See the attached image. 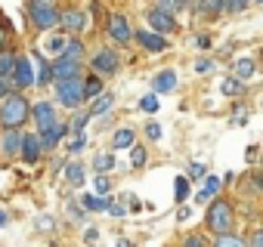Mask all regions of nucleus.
Returning <instances> with one entry per match:
<instances>
[{
    "mask_svg": "<svg viewBox=\"0 0 263 247\" xmlns=\"http://www.w3.org/2000/svg\"><path fill=\"white\" fill-rule=\"evenodd\" d=\"M0 123L4 127H22L28 120V99L19 96V93H4L0 96Z\"/></svg>",
    "mask_w": 263,
    "mask_h": 247,
    "instance_id": "obj_1",
    "label": "nucleus"
},
{
    "mask_svg": "<svg viewBox=\"0 0 263 247\" xmlns=\"http://www.w3.org/2000/svg\"><path fill=\"white\" fill-rule=\"evenodd\" d=\"M28 16L44 31H50L53 25H59V13H56V7L50 4V0H28Z\"/></svg>",
    "mask_w": 263,
    "mask_h": 247,
    "instance_id": "obj_2",
    "label": "nucleus"
},
{
    "mask_svg": "<svg viewBox=\"0 0 263 247\" xmlns=\"http://www.w3.org/2000/svg\"><path fill=\"white\" fill-rule=\"evenodd\" d=\"M56 96L65 108H78L84 102V80L81 77H65V80H56Z\"/></svg>",
    "mask_w": 263,
    "mask_h": 247,
    "instance_id": "obj_3",
    "label": "nucleus"
},
{
    "mask_svg": "<svg viewBox=\"0 0 263 247\" xmlns=\"http://www.w3.org/2000/svg\"><path fill=\"white\" fill-rule=\"evenodd\" d=\"M208 229L217 232V235L232 229V210H229L226 201H214V204L208 207Z\"/></svg>",
    "mask_w": 263,
    "mask_h": 247,
    "instance_id": "obj_4",
    "label": "nucleus"
},
{
    "mask_svg": "<svg viewBox=\"0 0 263 247\" xmlns=\"http://www.w3.org/2000/svg\"><path fill=\"white\" fill-rule=\"evenodd\" d=\"M90 65H93V71H96V74H115V71H118V65H121V59H118V53H115V50H105V47H102V50L90 59Z\"/></svg>",
    "mask_w": 263,
    "mask_h": 247,
    "instance_id": "obj_5",
    "label": "nucleus"
},
{
    "mask_svg": "<svg viewBox=\"0 0 263 247\" xmlns=\"http://www.w3.org/2000/svg\"><path fill=\"white\" fill-rule=\"evenodd\" d=\"M10 77H13L16 87H31V84H37V77H34V65H31V59H25V56L16 59V68H13Z\"/></svg>",
    "mask_w": 263,
    "mask_h": 247,
    "instance_id": "obj_6",
    "label": "nucleus"
},
{
    "mask_svg": "<svg viewBox=\"0 0 263 247\" xmlns=\"http://www.w3.org/2000/svg\"><path fill=\"white\" fill-rule=\"evenodd\" d=\"M146 19H149L152 31H158V34H171V31H174V16H171L167 10H158V7H152V10L146 13Z\"/></svg>",
    "mask_w": 263,
    "mask_h": 247,
    "instance_id": "obj_7",
    "label": "nucleus"
},
{
    "mask_svg": "<svg viewBox=\"0 0 263 247\" xmlns=\"http://www.w3.org/2000/svg\"><path fill=\"white\" fill-rule=\"evenodd\" d=\"M50 71H53V77H56V80L81 77V62H78V59H65V56H59V59L50 65Z\"/></svg>",
    "mask_w": 263,
    "mask_h": 247,
    "instance_id": "obj_8",
    "label": "nucleus"
},
{
    "mask_svg": "<svg viewBox=\"0 0 263 247\" xmlns=\"http://www.w3.org/2000/svg\"><path fill=\"white\" fill-rule=\"evenodd\" d=\"M108 34L118 44H130V40H134V28H130V22L124 16H111L108 19Z\"/></svg>",
    "mask_w": 263,
    "mask_h": 247,
    "instance_id": "obj_9",
    "label": "nucleus"
},
{
    "mask_svg": "<svg viewBox=\"0 0 263 247\" xmlns=\"http://www.w3.org/2000/svg\"><path fill=\"white\" fill-rule=\"evenodd\" d=\"M19 149H22L19 127H4V136H0V152H4L7 158H13V155H19Z\"/></svg>",
    "mask_w": 263,
    "mask_h": 247,
    "instance_id": "obj_10",
    "label": "nucleus"
},
{
    "mask_svg": "<svg viewBox=\"0 0 263 247\" xmlns=\"http://www.w3.org/2000/svg\"><path fill=\"white\" fill-rule=\"evenodd\" d=\"M146 50H152V53H164L167 50V40H164V34H158V31H137L134 34Z\"/></svg>",
    "mask_w": 263,
    "mask_h": 247,
    "instance_id": "obj_11",
    "label": "nucleus"
},
{
    "mask_svg": "<svg viewBox=\"0 0 263 247\" xmlns=\"http://www.w3.org/2000/svg\"><path fill=\"white\" fill-rule=\"evenodd\" d=\"M41 152H44V146H41L37 136H22V149H19V155H22L25 164H37Z\"/></svg>",
    "mask_w": 263,
    "mask_h": 247,
    "instance_id": "obj_12",
    "label": "nucleus"
},
{
    "mask_svg": "<svg viewBox=\"0 0 263 247\" xmlns=\"http://www.w3.org/2000/svg\"><path fill=\"white\" fill-rule=\"evenodd\" d=\"M31 114H34V120H37L41 130H47L50 123H56V108H53V102H37V105L31 108Z\"/></svg>",
    "mask_w": 263,
    "mask_h": 247,
    "instance_id": "obj_13",
    "label": "nucleus"
},
{
    "mask_svg": "<svg viewBox=\"0 0 263 247\" xmlns=\"http://www.w3.org/2000/svg\"><path fill=\"white\" fill-rule=\"evenodd\" d=\"M65 133H68V127H62V123H50V127L44 130V136H41V146L44 149H56Z\"/></svg>",
    "mask_w": 263,
    "mask_h": 247,
    "instance_id": "obj_14",
    "label": "nucleus"
},
{
    "mask_svg": "<svg viewBox=\"0 0 263 247\" xmlns=\"http://www.w3.org/2000/svg\"><path fill=\"white\" fill-rule=\"evenodd\" d=\"M59 22H62L68 31H84V28H87V16H84L81 10H68V13H62Z\"/></svg>",
    "mask_w": 263,
    "mask_h": 247,
    "instance_id": "obj_15",
    "label": "nucleus"
},
{
    "mask_svg": "<svg viewBox=\"0 0 263 247\" xmlns=\"http://www.w3.org/2000/svg\"><path fill=\"white\" fill-rule=\"evenodd\" d=\"M177 87V74L174 71H158L155 77H152V90L155 93H171Z\"/></svg>",
    "mask_w": 263,
    "mask_h": 247,
    "instance_id": "obj_16",
    "label": "nucleus"
},
{
    "mask_svg": "<svg viewBox=\"0 0 263 247\" xmlns=\"http://www.w3.org/2000/svg\"><path fill=\"white\" fill-rule=\"evenodd\" d=\"M81 207H84V210H108V207H111V198H105V195H102V198L84 195V198H81Z\"/></svg>",
    "mask_w": 263,
    "mask_h": 247,
    "instance_id": "obj_17",
    "label": "nucleus"
},
{
    "mask_svg": "<svg viewBox=\"0 0 263 247\" xmlns=\"http://www.w3.org/2000/svg\"><path fill=\"white\" fill-rule=\"evenodd\" d=\"M217 189H220V179H217V176H208V179H204V189H198L195 201H211V198L217 195Z\"/></svg>",
    "mask_w": 263,
    "mask_h": 247,
    "instance_id": "obj_18",
    "label": "nucleus"
},
{
    "mask_svg": "<svg viewBox=\"0 0 263 247\" xmlns=\"http://www.w3.org/2000/svg\"><path fill=\"white\" fill-rule=\"evenodd\" d=\"M254 71H257V65H254L251 59H238V62H235V77H238V80H251Z\"/></svg>",
    "mask_w": 263,
    "mask_h": 247,
    "instance_id": "obj_19",
    "label": "nucleus"
},
{
    "mask_svg": "<svg viewBox=\"0 0 263 247\" xmlns=\"http://www.w3.org/2000/svg\"><path fill=\"white\" fill-rule=\"evenodd\" d=\"M245 90V80H238V77H226L223 84H220V93L223 96H238Z\"/></svg>",
    "mask_w": 263,
    "mask_h": 247,
    "instance_id": "obj_20",
    "label": "nucleus"
},
{
    "mask_svg": "<svg viewBox=\"0 0 263 247\" xmlns=\"http://www.w3.org/2000/svg\"><path fill=\"white\" fill-rule=\"evenodd\" d=\"M111 142H115V149H130V146H134V130H130V127H121Z\"/></svg>",
    "mask_w": 263,
    "mask_h": 247,
    "instance_id": "obj_21",
    "label": "nucleus"
},
{
    "mask_svg": "<svg viewBox=\"0 0 263 247\" xmlns=\"http://www.w3.org/2000/svg\"><path fill=\"white\" fill-rule=\"evenodd\" d=\"M13 68H16V56L13 53H0V77H10L13 74Z\"/></svg>",
    "mask_w": 263,
    "mask_h": 247,
    "instance_id": "obj_22",
    "label": "nucleus"
},
{
    "mask_svg": "<svg viewBox=\"0 0 263 247\" xmlns=\"http://www.w3.org/2000/svg\"><path fill=\"white\" fill-rule=\"evenodd\" d=\"M174 198L177 201H186L189 198V176H177L174 179Z\"/></svg>",
    "mask_w": 263,
    "mask_h": 247,
    "instance_id": "obj_23",
    "label": "nucleus"
},
{
    "mask_svg": "<svg viewBox=\"0 0 263 247\" xmlns=\"http://www.w3.org/2000/svg\"><path fill=\"white\" fill-rule=\"evenodd\" d=\"M223 4H226V0H198V13L214 16V13H220V10H223Z\"/></svg>",
    "mask_w": 263,
    "mask_h": 247,
    "instance_id": "obj_24",
    "label": "nucleus"
},
{
    "mask_svg": "<svg viewBox=\"0 0 263 247\" xmlns=\"http://www.w3.org/2000/svg\"><path fill=\"white\" fill-rule=\"evenodd\" d=\"M59 56H65V59H78V62H81V59H84V47H81L78 40H68L65 50H62Z\"/></svg>",
    "mask_w": 263,
    "mask_h": 247,
    "instance_id": "obj_25",
    "label": "nucleus"
},
{
    "mask_svg": "<svg viewBox=\"0 0 263 247\" xmlns=\"http://www.w3.org/2000/svg\"><path fill=\"white\" fill-rule=\"evenodd\" d=\"M65 179H68L71 186H81V182H84V167H81V164H68V167H65Z\"/></svg>",
    "mask_w": 263,
    "mask_h": 247,
    "instance_id": "obj_26",
    "label": "nucleus"
},
{
    "mask_svg": "<svg viewBox=\"0 0 263 247\" xmlns=\"http://www.w3.org/2000/svg\"><path fill=\"white\" fill-rule=\"evenodd\" d=\"M140 108H143V111H152V114H155V111L161 108V102H158V93H149V96H143V99H140Z\"/></svg>",
    "mask_w": 263,
    "mask_h": 247,
    "instance_id": "obj_27",
    "label": "nucleus"
},
{
    "mask_svg": "<svg viewBox=\"0 0 263 247\" xmlns=\"http://www.w3.org/2000/svg\"><path fill=\"white\" fill-rule=\"evenodd\" d=\"M130 164H134V167L146 164V149L143 146H130Z\"/></svg>",
    "mask_w": 263,
    "mask_h": 247,
    "instance_id": "obj_28",
    "label": "nucleus"
},
{
    "mask_svg": "<svg viewBox=\"0 0 263 247\" xmlns=\"http://www.w3.org/2000/svg\"><path fill=\"white\" fill-rule=\"evenodd\" d=\"M111 102H115V99H111V96H108V93H105V96H99V99H96V105H93V111H90V114H105V111H108V108H111Z\"/></svg>",
    "mask_w": 263,
    "mask_h": 247,
    "instance_id": "obj_29",
    "label": "nucleus"
},
{
    "mask_svg": "<svg viewBox=\"0 0 263 247\" xmlns=\"http://www.w3.org/2000/svg\"><path fill=\"white\" fill-rule=\"evenodd\" d=\"M65 44H68L65 37H50V40L44 44V50H47V53H59V50H65Z\"/></svg>",
    "mask_w": 263,
    "mask_h": 247,
    "instance_id": "obj_30",
    "label": "nucleus"
},
{
    "mask_svg": "<svg viewBox=\"0 0 263 247\" xmlns=\"http://www.w3.org/2000/svg\"><path fill=\"white\" fill-rule=\"evenodd\" d=\"M93 164H96V170L102 173V170H111V167H115V158H111V155H96Z\"/></svg>",
    "mask_w": 263,
    "mask_h": 247,
    "instance_id": "obj_31",
    "label": "nucleus"
},
{
    "mask_svg": "<svg viewBox=\"0 0 263 247\" xmlns=\"http://www.w3.org/2000/svg\"><path fill=\"white\" fill-rule=\"evenodd\" d=\"M214 244H217V247H226V244H232V247H235V244H241V238H235V235H229V232H220Z\"/></svg>",
    "mask_w": 263,
    "mask_h": 247,
    "instance_id": "obj_32",
    "label": "nucleus"
},
{
    "mask_svg": "<svg viewBox=\"0 0 263 247\" xmlns=\"http://www.w3.org/2000/svg\"><path fill=\"white\" fill-rule=\"evenodd\" d=\"M248 4H251V0H226L223 10H229V13H241V10H248Z\"/></svg>",
    "mask_w": 263,
    "mask_h": 247,
    "instance_id": "obj_33",
    "label": "nucleus"
},
{
    "mask_svg": "<svg viewBox=\"0 0 263 247\" xmlns=\"http://www.w3.org/2000/svg\"><path fill=\"white\" fill-rule=\"evenodd\" d=\"M53 225H56L53 216H37V219H34V229H37V232H50Z\"/></svg>",
    "mask_w": 263,
    "mask_h": 247,
    "instance_id": "obj_34",
    "label": "nucleus"
},
{
    "mask_svg": "<svg viewBox=\"0 0 263 247\" xmlns=\"http://www.w3.org/2000/svg\"><path fill=\"white\" fill-rule=\"evenodd\" d=\"M155 7H158V10H167V13H174V10H180V7H183V0H155Z\"/></svg>",
    "mask_w": 263,
    "mask_h": 247,
    "instance_id": "obj_35",
    "label": "nucleus"
},
{
    "mask_svg": "<svg viewBox=\"0 0 263 247\" xmlns=\"http://www.w3.org/2000/svg\"><path fill=\"white\" fill-rule=\"evenodd\" d=\"M99 87H102V84H99V77H90V80L84 84V99H87V96H96V93H99Z\"/></svg>",
    "mask_w": 263,
    "mask_h": 247,
    "instance_id": "obj_36",
    "label": "nucleus"
},
{
    "mask_svg": "<svg viewBox=\"0 0 263 247\" xmlns=\"http://www.w3.org/2000/svg\"><path fill=\"white\" fill-rule=\"evenodd\" d=\"M146 136H149L152 142H158V139H161V123H155V120L146 123Z\"/></svg>",
    "mask_w": 263,
    "mask_h": 247,
    "instance_id": "obj_37",
    "label": "nucleus"
},
{
    "mask_svg": "<svg viewBox=\"0 0 263 247\" xmlns=\"http://www.w3.org/2000/svg\"><path fill=\"white\" fill-rule=\"evenodd\" d=\"M204 173H208L204 164H192V167H189V179H204Z\"/></svg>",
    "mask_w": 263,
    "mask_h": 247,
    "instance_id": "obj_38",
    "label": "nucleus"
},
{
    "mask_svg": "<svg viewBox=\"0 0 263 247\" xmlns=\"http://www.w3.org/2000/svg\"><path fill=\"white\" fill-rule=\"evenodd\" d=\"M93 186H96V192H99V195H105V192L111 189V182H108V176H96V182H93Z\"/></svg>",
    "mask_w": 263,
    "mask_h": 247,
    "instance_id": "obj_39",
    "label": "nucleus"
},
{
    "mask_svg": "<svg viewBox=\"0 0 263 247\" xmlns=\"http://www.w3.org/2000/svg\"><path fill=\"white\" fill-rule=\"evenodd\" d=\"M87 117H90V114H81V117H74V120L68 123V130H74V133H81V130H84V123H87Z\"/></svg>",
    "mask_w": 263,
    "mask_h": 247,
    "instance_id": "obj_40",
    "label": "nucleus"
},
{
    "mask_svg": "<svg viewBox=\"0 0 263 247\" xmlns=\"http://www.w3.org/2000/svg\"><path fill=\"white\" fill-rule=\"evenodd\" d=\"M84 146H87V139H84V136H81V133H78V136H74V139H71V142H68V152H81V149H84Z\"/></svg>",
    "mask_w": 263,
    "mask_h": 247,
    "instance_id": "obj_41",
    "label": "nucleus"
},
{
    "mask_svg": "<svg viewBox=\"0 0 263 247\" xmlns=\"http://www.w3.org/2000/svg\"><path fill=\"white\" fill-rule=\"evenodd\" d=\"M211 68H214L211 59H198V62H195V71H198V74H204V71H211Z\"/></svg>",
    "mask_w": 263,
    "mask_h": 247,
    "instance_id": "obj_42",
    "label": "nucleus"
},
{
    "mask_svg": "<svg viewBox=\"0 0 263 247\" xmlns=\"http://www.w3.org/2000/svg\"><path fill=\"white\" fill-rule=\"evenodd\" d=\"M7 37H10V25H7V22H0V50H4Z\"/></svg>",
    "mask_w": 263,
    "mask_h": 247,
    "instance_id": "obj_43",
    "label": "nucleus"
},
{
    "mask_svg": "<svg viewBox=\"0 0 263 247\" xmlns=\"http://www.w3.org/2000/svg\"><path fill=\"white\" fill-rule=\"evenodd\" d=\"M186 244H189V247H204L208 241H204L201 235H192V238H186Z\"/></svg>",
    "mask_w": 263,
    "mask_h": 247,
    "instance_id": "obj_44",
    "label": "nucleus"
},
{
    "mask_svg": "<svg viewBox=\"0 0 263 247\" xmlns=\"http://www.w3.org/2000/svg\"><path fill=\"white\" fill-rule=\"evenodd\" d=\"M96 238H99V232H96V229H87V232H84V241H96Z\"/></svg>",
    "mask_w": 263,
    "mask_h": 247,
    "instance_id": "obj_45",
    "label": "nucleus"
},
{
    "mask_svg": "<svg viewBox=\"0 0 263 247\" xmlns=\"http://www.w3.org/2000/svg\"><path fill=\"white\" fill-rule=\"evenodd\" d=\"M7 222H10V216H7L4 210H0V225H7Z\"/></svg>",
    "mask_w": 263,
    "mask_h": 247,
    "instance_id": "obj_46",
    "label": "nucleus"
},
{
    "mask_svg": "<svg viewBox=\"0 0 263 247\" xmlns=\"http://www.w3.org/2000/svg\"><path fill=\"white\" fill-rule=\"evenodd\" d=\"M251 241H254V244H263V232H260V235H254Z\"/></svg>",
    "mask_w": 263,
    "mask_h": 247,
    "instance_id": "obj_47",
    "label": "nucleus"
},
{
    "mask_svg": "<svg viewBox=\"0 0 263 247\" xmlns=\"http://www.w3.org/2000/svg\"><path fill=\"white\" fill-rule=\"evenodd\" d=\"M7 93V84H4V77H0V96H4Z\"/></svg>",
    "mask_w": 263,
    "mask_h": 247,
    "instance_id": "obj_48",
    "label": "nucleus"
},
{
    "mask_svg": "<svg viewBox=\"0 0 263 247\" xmlns=\"http://www.w3.org/2000/svg\"><path fill=\"white\" fill-rule=\"evenodd\" d=\"M257 4H263V0H257Z\"/></svg>",
    "mask_w": 263,
    "mask_h": 247,
    "instance_id": "obj_49",
    "label": "nucleus"
}]
</instances>
